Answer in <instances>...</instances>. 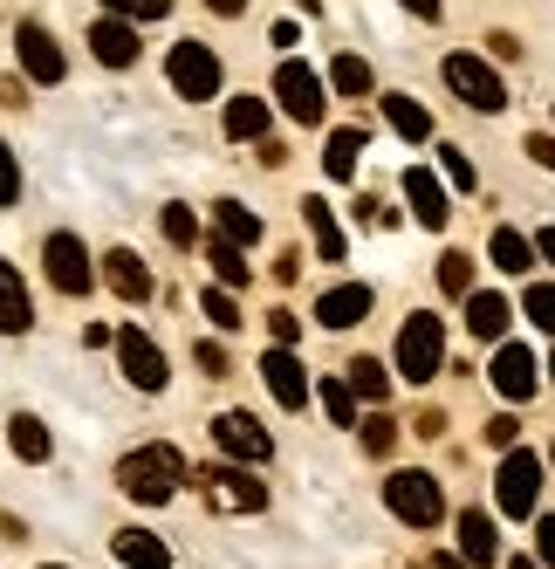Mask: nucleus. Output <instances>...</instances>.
<instances>
[{
	"label": "nucleus",
	"instance_id": "obj_9",
	"mask_svg": "<svg viewBox=\"0 0 555 569\" xmlns=\"http://www.w3.org/2000/svg\"><path fill=\"white\" fill-rule=\"evenodd\" d=\"M42 261H49V281H56L62 296H83L90 281H97V268H90V248H83L75 233H49V240H42Z\"/></svg>",
	"mask_w": 555,
	"mask_h": 569
},
{
	"label": "nucleus",
	"instance_id": "obj_41",
	"mask_svg": "<svg viewBox=\"0 0 555 569\" xmlns=\"http://www.w3.org/2000/svg\"><path fill=\"white\" fill-rule=\"evenodd\" d=\"M440 166H446V179H453L460 192H473V186H481V179H473V166H466V151H453V144H446V158H440Z\"/></svg>",
	"mask_w": 555,
	"mask_h": 569
},
{
	"label": "nucleus",
	"instance_id": "obj_45",
	"mask_svg": "<svg viewBox=\"0 0 555 569\" xmlns=\"http://www.w3.org/2000/svg\"><path fill=\"white\" fill-rule=\"evenodd\" d=\"M514 432H522V426H514V419H507V412H501V419H487V439H494V446H501V453H507V446H514Z\"/></svg>",
	"mask_w": 555,
	"mask_h": 569
},
{
	"label": "nucleus",
	"instance_id": "obj_30",
	"mask_svg": "<svg viewBox=\"0 0 555 569\" xmlns=\"http://www.w3.org/2000/svg\"><path fill=\"white\" fill-rule=\"evenodd\" d=\"M330 83H336V97H371V62L364 56H336Z\"/></svg>",
	"mask_w": 555,
	"mask_h": 569
},
{
	"label": "nucleus",
	"instance_id": "obj_13",
	"mask_svg": "<svg viewBox=\"0 0 555 569\" xmlns=\"http://www.w3.org/2000/svg\"><path fill=\"white\" fill-rule=\"evenodd\" d=\"M117 363H124V378H131L138 391H165V357H158V343H151V337L117 330Z\"/></svg>",
	"mask_w": 555,
	"mask_h": 569
},
{
	"label": "nucleus",
	"instance_id": "obj_33",
	"mask_svg": "<svg viewBox=\"0 0 555 569\" xmlns=\"http://www.w3.org/2000/svg\"><path fill=\"white\" fill-rule=\"evenodd\" d=\"M343 378L356 385V398H371V405H377V398L391 391V378H384V363H377V357H356V363H350Z\"/></svg>",
	"mask_w": 555,
	"mask_h": 569
},
{
	"label": "nucleus",
	"instance_id": "obj_11",
	"mask_svg": "<svg viewBox=\"0 0 555 569\" xmlns=\"http://www.w3.org/2000/svg\"><path fill=\"white\" fill-rule=\"evenodd\" d=\"M261 378H268V391H274V405H282V412H302L309 405V378H302V357L289 350V343H274L268 357H261Z\"/></svg>",
	"mask_w": 555,
	"mask_h": 569
},
{
	"label": "nucleus",
	"instance_id": "obj_10",
	"mask_svg": "<svg viewBox=\"0 0 555 569\" xmlns=\"http://www.w3.org/2000/svg\"><path fill=\"white\" fill-rule=\"evenodd\" d=\"M487 378H494V391H501L507 405H528V398H535V385H542V363H535V350H528V343H501Z\"/></svg>",
	"mask_w": 555,
	"mask_h": 569
},
{
	"label": "nucleus",
	"instance_id": "obj_39",
	"mask_svg": "<svg viewBox=\"0 0 555 569\" xmlns=\"http://www.w3.org/2000/svg\"><path fill=\"white\" fill-rule=\"evenodd\" d=\"M103 8H110V14H124V21H158V14L172 8V0H103Z\"/></svg>",
	"mask_w": 555,
	"mask_h": 569
},
{
	"label": "nucleus",
	"instance_id": "obj_46",
	"mask_svg": "<svg viewBox=\"0 0 555 569\" xmlns=\"http://www.w3.org/2000/svg\"><path fill=\"white\" fill-rule=\"evenodd\" d=\"M528 158H535V166H548V172H555V138H528Z\"/></svg>",
	"mask_w": 555,
	"mask_h": 569
},
{
	"label": "nucleus",
	"instance_id": "obj_12",
	"mask_svg": "<svg viewBox=\"0 0 555 569\" xmlns=\"http://www.w3.org/2000/svg\"><path fill=\"white\" fill-rule=\"evenodd\" d=\"M213 439H220V453L254 460V467L274 453V439H268V426H261L254 412H220V419H213Z\"/></svg>",
	"mask_w": 555,
	"mask_h": 569
},
{
	"label": "nucleus",
	"instance_id": "obj_34",
	"mask_svg": "<svg viewBox=\"0 0 555 569\" xmlns=\"http://www.w3.org/2000/svg\"><path fill=\"white\" fill-rule=\"evenodd\" d=\"M158 227H165L172 248H200V220H192V207H165V213H158Z\"/></svg>",
	"mask_w": 555,
	"mask_h": 569
},
{
	"label": "nucleus",
	"instance_id": "obj_18",
	"mask_svg": "<svg viewBox=\"0 0 555 569\" xmlns=\"http://www.w3.org/2000/svg\"><path fill=\"white\" fill-rule=\"evenodd\" d=\"M34 322V302H28V281L14 274V261H0V337H21Z\"/></svg>",
	"mask_w": 555,
	"mask_h": 569
},
{
	"label": "nucleus",
	"instance_id": "obj_47",
	"mask_svg": "<svg viewBox=\"0 0 555 569\" xmlns=\"http://www.w3.org/2000/svg\"><path fill=\"white\" fill-rule=\"evenodd\" d=\"M398 8H412L418 21H440V0H398Z\"/></svg>",
	"mask_w": 555,
	"mask_h": 569
},
{
	"label": "nucleus",
	"instance_id": "obj_53",
	"mask_svg": "<svg viewBox=\"0 0 555 569\" xmlns=\"http://www.w3.org/2000/svg\"><path fill=\"white\" fill-rule=\"evenodd\" d=\"M42 569H62V562H42Z\"/></svg>",
	"mask_w": 555,
	"mask_h": 569
},
{
	"label": "nucleus",
	"instance_id": "obj_22",
	"mask_svg": "<svg viewBox=\"0 0 555 569\" xmlns=\"http://www.w3.org/2000/svg\"><path fill=\"white\" fill-rule=\"evenodd\" d=\"M302 220H309V233H315V261H343L350 248H343V227H336V213H330V199H302Z\"/></svg>",
	"mask_w": 555,
	"mask_h": 569
},
{
	"label": "nucleus",
	"instance_id": "obj_14",
	"mask_svg": "<svg viewBox=\"0 0 555 569\" xmlns=\"http://www.w3.org/2000/svg\"><path fill=\"white\" fill-rule=\"evenodd\" d=\"M14 56H21V69L34 76V83H62V76H69V56L56 49L49 28H21L14 34Z\"/></svg>",
	"mask_w": 555,
	"mask_h": 569
},
{
	"label": "nucleus",
	"instance_id": "obj_49",
	"mask_svg": "<svg viewBox=\"0 0 555 569\" xmlns=\"http://www.w3.org/2000/svg\"><path fill=\"white\" fill-rule=\"evenodd\" d=\"M206 8H213V14H241V8H248V0H206Z\"/></svg>",
	"mask_w": 555,
	"mask_h": 569
},
{
	"label": "nucleus",
	"instance_id": "obj_54",
	"mask_svg": "<svg viewBox=\"0 0 555 569\" xmlns=\"http://www.w3.org/2000/svg\"><path fill=\"white\" fill-rule=\"evenodd\" d=\"M548 460H555V453H548Z\"/></svg>",
	"mask_w": 555,
	"mask_h": 569
},
{
	"label": "nucleus",
	"instance_id": "obj_17",
	"mask_svg": "<svg viewBox=\"0 0 555 569\" xmlns=\"http://www.w3.org/2000/svg\"><path fill=\"white\" fill-rule=\"evenodd\" d=\"M364 316H371V289H364V281H343V289L315 296V322H323V330H350V322H364Z\"/></svg>",
	"mask_w": 555,
	"mask_h": 569
},
{
	"label": "nucleus",
	"instance_id": "obj_5",
	"mask_svg": "<svg viewBox=\"0 0 555 569\" xmlns=\"http://www.w3.org/2000/svg\"><path fill=\"white\" fill-rule=\"evenodd\" d=\"M384 508L398 515V521H412V528H432V521L446 515V501H440V480H432V473H418V467L384 480Z\"/></svg>",
	"mask_w": 555,
	"mask_h": 569
},
{
	"label": "nucleus",
	"instance_id": "obj_40",
	"mask_svg": "<svg viewBox=\"0 0 555 569\" xmlns=\"http://www.w3.org/2000/svg\"><path fill=\"white\" fill-rule=\"evenodd\" d=\"M14 199H21V158L0 144V207H14Z\"/></svg>",
	"mask_w": 555,
	"mask_h": 569
},
{
	"label": "nucleus",
	"instance_id": "obj_25",
	"mask_svg": "<svg viewBox=\"0 0 555 569\" xmlns=\"http://www.w3.org/2000/svg\"><path fill=\"white\" fill-rule=\"evenodd\" d=\"M213 240H233V248H254V240H261V220L241 207V199H220V207H213Z\"/></svg>",
	"mask_w": 555,
	"mask_h": 569
},
{
	"label": "nucleus",
	"instance_id": "obj_31",
	"mask_svg": "<svg viewBox=\"0 0 555 569\" xmlns=\"http://www.w3.org/2000/svg\"><path fill=\"white\" fill-rule=\"evenodd\" d=\"M8 446H14V453H21V460H49V426L21 412V419L8 426Z\"/></svg>",
	"mask_w": 555,
	"mask_h": 569
},
{
	"label": "nucleus",
	"instance_id": "obj_50",
	"mask_svg": "<svg viewBox=\"0 0 555 569\" xmlns=\"http://www.w3.org/2000/svg\"><path fill=\"white\" fill-rule=\"evenodd\" d=\"M432 569H460V556H432Z\"/></svg>",
	"mask_w": 555,
	"mask_h": 569
},
{
	"label": "nucleus",
	"instance_id": "obj_1",
	"mask_svg": "<svg viewBox=\"0 0 555 569\" xmlns=\"http://www.w3.org/2000/svg\"><path fill=\"white\" fill-rule=\"evenodd\" d=\"M179 480H185L179 446H138V453L117 460V487H124L131 501H144V508L172 501V495H179Z\"/></svg>",
	"mask_w": 555,
	"mask_h": 569
},
{
	"label": "nucleus",
	"instance_id": "obj_26",
	"mask_svg": "<svg viewBox=\"0 0 555 569\" xmlns=\"http://www.w3.org/2000/svg\"><path fill=\"white\" fill-rule=\"evenodd\" d=\"M356 158H364V124H343V131H330L323 172H330V179H356Z\"/></svg>",
	"mask_w": 555,
	"mask_h": 569
},
{
	"label": "nucleus",
	"instance_id": "obj_44",
	"mask_svg": "<svg viewBox=\"0 0 555 569\" xmlns=\"http://www.w3.org/2000/svg\"><path fill=\"white\" fill-rule=\"evenodd\" d=\"M200 371H206V378H226V350H220V343H200Z\"/></svg>",
	"mask_w": 555,
	"mask_h": 569
},
{
	"label": "nucleus",
	"instance_id": "obj_43",
	"mask_svg": "<svg viewBox=\"0 0 555 569\" xmlns=\"http://www.w3.org/2000/svg\"><path fill=\"white\" fill-rule=\"evenodd\" d=\"M535 556L555 569V515H542V521H535Z\"/></svg>",
	"mask_w": 555,
	"mask_h": 569
},
{
	"label": "nucleus",
	"instance_id": "obj_24",
	"mask_svg": "<svg viewBox=\"0 0 555 569\" xmlns=\"http://www.w3.org/2000/svg\"><path fill=\"white\" fill-rule=\"evenodd\" d=\"M487 254H494V268H501V274H528L542 248H535L528 233H514V227H494V240H487Z\"/></svg>",
	"mask_w": 555,
	"mask_h": 569
},
{
	"label": "nucleus",
	"instance_id": "obj_52",
	"mask_svg": "<svg viewBox=\"0 0 555 569\" xmlns=\"http://www.w3.org/2000/svg\"><path fill=\"white\" fill-rule=\"evenodd\" d=\"M548 378H555V357H548Z\"/></svg>",
	"mask_w": 555,
	"mask_h": 569
},
{
	"label": "nucleus",
	"instance_id": "obj_35",
	"mask_svg": "<svg viewBox=\"0 0 555 569\" xmlns=\"http://www.w3.org/2000/svg\"><path fill=\"white\" fill-rule=\"evenodd\" d=\"M206 316H213V330H241V302H233V289H226V281H220V289H206V302H200Z\"/></svg>",
	"mask_w": 555,
	"mask_h": 569
},
{
	"label": "nucleus",
	"instance_id": "obj_16",
	"mask_svg": "<svg viewBox=\"0 0 555 569\" xmlns=\"http://www.w3.org/2000/svg\"><path fill=\"white\" fill-rule=\"evenodd\" d=\"M90 56H97L103 69H131V62H138V28H131L124 14H103V21L90 28Z\"/></svg>",
	"mask_w": 555,
	"mask_h": 569
},
{
	"label": "nucleus",
	"instance_id": "obj_36",
	"mask_svg": "<svg viewBox=\"0 0 555 569\" xmlns=\"http://www.w3.org/2000/svg\"><path fill=\"white\" fill-rule=\"evenodd\" d=\"M522 309H528L535 330H548V337H555V281H535V289L522 296Z\"/></svg>",
	"mask_w": 555,
	"mask_h": 569
},
{
	"label": "nucleus",
	"instance_id": "obj_8",
	"mask_svg": "<svg viewBox=\"0 0 555 569\" xmlns=\"http://www.w3.org/2000/svg\"><path fill=\"white\" fill-rule=\"evenodd\" d=\"M165 69H172V90H179V97H192V103L220 97V56H213L206 42H179Z\"/></svg>",
	"mask_w": 555,
	"mask_h": 569
},
{
	"label": "nucleus",
	"instance_id": "obj_42",
	"mask_svg": "<svg viewBox=\"0 0 555 569\" xmlns=\"http://www.w3.org/2000/svg\"><path fill=\"white\" fill-rule=\"evenodd\" d=\"M268 330H274V343H295V337H302V316H295V309H274Z\"/></svg>",
	"mask_w": 555,
	"mask_h": 569
},
{
	"label": "nucleus",
	"instance_id": "obj_27",
	"mask_svg": "<svg viewBox=\"0 0 555 569\" xmlns=\"http://www.w3.org/2000/svg\"><path fill=\"white\" fill-rule=\"evenodd\" d=\"M384 117H391V131H398L405 144H425V138H432V117H425V103H412V97H384Z\"/></svg>",
	"mask_w": 555,
	"mask_h": 569
},
{
	"label": "nucleus",
	"instance_id": "obj_38",
	"mask_svg": "<svg viewBox=\"0 0 555 569\" xmlns=\"http://www.w3.org/2000/svg\"><path fill=\"white\" fill-rule=\"evenodd\" d=\"M391 446H398V426H391L384 412H377V419H364V453H377V460H384Z\"/></svg>",
	"mask_w": 555,
	"mask_h": 569
},
{
	"label": "nucleus",
	"instance_id": "obj_2",
	"mask_svg": "<svg viewBox=\"0 0 555 569\" xmlns=\"http://www.w3.org/2000/svg\"><path fill=\"white\" fill-rule=\"evenodd\" d=\"M440 363H446L440 316H412L405 330H398V378L405 385H432V378H440Z\"/></svg>",
	"mask_w": 555,
	"mask_h": 569
},
{
	"label": "nucleus",
	"instance_id": "obj_6",
	"mask_svg": "<svg viewBox=\"0 0 555 569\" xmlns=\"http://www.w3.org/2000/svg\"><path fill=\"white\" fill-rule=\"evenodd\" d=\"M446 83H453V97H460V103L487 110V117L507 103V83H501V69H494V62H481V56H466V49H460V56H446Z\"/></svg>",
	"mask_w": 555,
	"mask_h": 569
},
{
	"label": "nucleus",
	"instance_id": "obj_32",
	"mask_svg": "<svg viewBox=\"0 0 555 569\" xmlns=\"http://www.w3.org/2000/svg\"><path fill=\"white\" fill-rule=\"evenodd\" d=\"M206 261H213V274L226 281V289H241V281H248V248H233V240H213Z\"/></svg>",
	"mask_w": 555,
	"mask_h": 569
},
{
	"label": "nucleus",
	"instance_id": "obj_28",
	"mask_svg": "<svg viewBox=\"0 0 555 569\" xmlns=\"http://www.w3.org/2000/svg\"><path fill=\"white\" fill-rule=\"evenodd\" d=\"M268 131V103L261 97H233L226 103V138H261Z\"/></svg>",
	"mask_w": 555,
	"mask_h": 569
},
{
	"label": "nucleus",
	"instance_id": "obj_48",
	"mask_svg": "<svg viewBox=\"0 0 555 569\" xmlns=\"http://www.w3.org/2000/svg\"><path fill=\"white\" fill-rule=\"evenodd\" d=\"M535 248H542V261L555 268V227H542V233H535Z\"/></svg>",
	"mask_w": 555,
	"mask_h": 569
},
{
	"label": "nucleus",
	"instance_id": "obj_51",
	"mask_svg": "<svg viewBox=\"0 0 555 569\" xmlns=\"http://www.w3.org/2000/svg\"><path fill=\"white\" fill-rule=\"evenodd\" d=\"M514 569H548V562H535V556H514Z\"/></svg>",
	"mask_w": 555,
	"mask_h": 569
},
{
	"label": "nucleus",
	"instance_id": "obj_29",
	"mask_svg": "<svg viewBox=\"0 0 555 569\" xmlns=\"http://www.w3.org/2000/svg\"><path fill=\"white\" fill-rule=\"evenodd\" d=\"M350 391H356L350 378H323V385H315V398H323L330 426H356V398H350Z\"/></svg>",
	"mask_w": 555,
	"mask_h": 569
},
{
	"label": "nucleus",
	"instance_id": "obj_7",
	"mask_svg": "<svg viewBox=\"0 0 555 569\" xmlns=\"http://www.w3.org/2000/svg\"><path fill=\"white\" fill-rule=\"evenodd\" d=\"M274 97H282V110L295 117V124H323V110H330V90H323V76H315L309 62L274 69Z\"/></svg>",
	"mask_w": 555,
	"mask_h": 569
},
{
	"label": "nucleus",
	"instance_id": "obj_20",
	"mask_svg": "<svg viewBox=\"0 0 555 569\" xmlns=\"http://www.w3.org/2000/svg\"><path fill=\"white\" fill-rule=\"evenodd\" d=\"M507 316H514L507 296H487V289H473V296H466V330H473V337L501 343V337H507Z\"/></svg>",
	"mask_w": 555,
	"mask_h": 569
},
{
	"label": "nucleus",
	"instance_id": "obj_21",
	"mask_svg": "<svg viewBox=\"0 0 555 569\" xmlns=\"http://www.w3.org/2000/svg\"><path fill=\"white\" fill-rule=\"evenodd\" d=\"M117 562L124 569H172V556H165V542L158 536H144V528H117Z\"/></svg>",
	"mask_w": 555,
	"mask_h": 569
},
{
	"label": "nucleus",
	"instance_id": "obj_4",
	"mask_svg": "<svg viewBox=\"0 0 555 569\" xmlns=\"http://www.w3.org/2000/svg\"><path fill=\"white\" fill-rule=\"evenodd\" d=\"M192 487H200L220 515H261L268 508V487L248 480V460L241 467H200V473H192Z\"/></svg>",
	"mask_w": 555,
	"mask_h": 569
},
{
	"label": "nucleus",
	"instance_id": "obj_19",
	"mask_svg": "<svg viewBox=\"0 0 555 569\" xmlns=\"http://www.w3.org/2000/svg\"><path fill=\"white\" fill-rule=\"evenodd\" d=\"M103 281H110V289L124 296V302H144V296H151V274H144V261H138L131 248H117V254H103Z\"/></svg>",
	"mask_w": 555,
	"mask_h": 569
},
{
	"label": "nucleus",
	"instance_id": "obj_15",
	"mask_svg": "<svg viewBox=\"0 0 555 569\" xmlns=\"http://www.w3.org/2000/svg\"><path fill=\"white\" fill-rule=\"evenodd\" d=\"M405 199H412V220H418L425 233H440V227L453 220V207H446V186L432 179L425 166H405Z\"/></svg>",
	"mask_w": 555,
	"mask_h": 569
},
{
	"label": "nucleus",
	"instance_id": "obj_23",
	"mask_svg": "<svg viewBox=\"0 0 555 569\" xmlns=\"http://www.w3.org/2000/svg\"><path fill=\"white\" fill-rule=\"evenodd\" d=\"M494 549H501V542H494V515L466 508V515H460V556H466L473 569H487V562H494Z\"/></svg>",
	"mask_w": 555,
	"mask_h": 569
},
{
	"label": "nucleus",
	"instance_id": "obj_3",
	"mask_svg": "<svg viewBox=\"0 0 555 569\" xmlns=\"http://www.w3.org/2000/svg\"><path fill=\"white\" fill-rule=\"evenodd\" d=\"M494 501H501V515H535V501H542V453H528V446H507V460H501V473H494Z\"/></svg>",
	"mask_w": 555,
	"mask_h": 569
},
{
	"label": "nucleus",
	"instance_id": "obj_37",
	"mask_svg": "<svg viewBox=\"0 0 555 569\" xmlns=\"http://www.w3.org/2000/svg\"><path fill=\"white\" fill-rule=\"evenodd\" d=\"M440 289L446 296H473V261L466 254H440Z\"/></svg>",
	"mask_w": 555,
	"mask_h": 569
}]
</instances>
